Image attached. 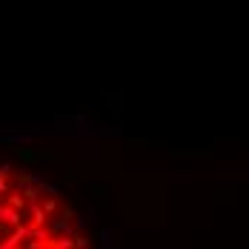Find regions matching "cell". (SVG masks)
<instances>
[{
    "mask_svg": "<svg viewBox=\"0 0 249 249\" xmlns=\"http://www.w3.org/2000/svg\"><path fill=\"white\" fill-rule=\"evenodd\" d=\"M40 209H43L46 215H52V212L57 209V200H54V198H46V200H43V203H40Z\"/></svg>",
    "mask_w": 249,
    "mask_h": 249,
    "instance_id": "cell-2",
    "label": "cell"
},
{
    "mask_svg": "<svg viewBox=\"0 0 249 249\" xmlns=\"http://www.w3.org/2000/svg\"><path fill=\"white\" fill-rule=\"evenodd\" d=\"M75 247H77V249H86V247H89V238H83V235H77V238H75Z\"/></svg>",
    "mask_w": 249,
    "mask_h": 249,
    "instance_id": "cell-3",
    "label": "cell"
},
{
    "mask_svg": "<svg viewBox=\"0 0 249 249\" xmlns=\"http://www.w3.org/2000/svg\"><path fill=\"white\" fill-rule=\"evenodd\" d=\"M23 212H18V209H15V206H9V203H0V224L3 226H15V229H18V226H23Z\"/></svg>",
    "mask_w": 249,
    "mask_h": 249,
    "instance_id": "cell-1",
    "label": "cell"
},
{
    "mask_svg": "<svg viewBox=\"0 0 249 249\" xmlns=\"http://www.w3.org/2000/svg\"><path fill=\"white\" fill-rule=\"evenodd\" d=\"M0 238L6 241V226H3V224H0Z\"/></svg>",
    "mask_w": 249,
    "mask_h": 249,
    "instance_id": "cell-5",
    "label": "cell"
},
{
    "mask_svg": "<svg viewBox=\"0 0 249 249\" xmlns=\"http://www.w3.org/2000/svg\"><path fill=\"white\" fill-rule=\"evenodd\" d=\"M0 249H15V247H12L9 241H3V244H0Z\"/></svg>",
    "mask_w": 249,
    "mask_h": 249,
    "instance_id": "cell-4",
    "label": "cell"
}]
</instances>
